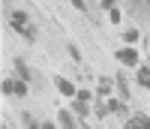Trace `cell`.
Wrapping results in <instances>:
<instances>
[{
	"label": "cell",
	"instance_id": "cell-14",
	"mask_svg": "<svg viewBox=\"0 0 150 129\" xmlns=\"http://www.w3.org/2000/svg\"><path fill=\"white\" fill-rule=\"evenodd\" d=\"M24 126H27V129H39V126H36V120L30 117V114H24Z\"/></svg>",
	"mask_w": 150,
	"mask_h": 129
},
{
	"label": "cell",
	"instance_id": "cell-17",
	"mask_svg": "<svg viewBox=\"0 0 150 129\" xmlns=\"http://www.w3.org/2000/svg\"><path fill=\"white\" fill-rule=\"evenodd\" d=\"M102 9H114V0H102Z\"/></svg>",
	"mask_w": 150,
	"mask_h": 129
},
{
	"label": "cell",
	"instance_id": "cell-7",
	"mask_svg": "<svg viewBox=\"0 0 150 129\" xmlns=\"http://www.w3.org/2000/svg\"><path fill=\"white\" fill-rule=\"evenodd\" d=\"M75 114H78V117H87V114H90V108H87L78 96H75Z\"/></svg>",
	"mask_w": 150,
	"mask_h": 129
},
{
	"label": "cell",
	"instance_id": "cell-8",
	"mask_svg": "<svg viewBox=\"0 0 150 129\" xmlns=\"http://www.w3.org/2000/svg\"><path fill=\"white\" fill-rule=\"evenodd\" d=\"M114 81H117V87H120V93H123V96H129V90H126V75L117 72V78H114Z\"/></svg>",
	"mask_w": 150,
	"mask_h": 129
},
{
	"label": "cell",
	"instance_id": "cell-18",
	"mask_svg": "<svg viewBox=\"0 0 150 129\" xmlns=\"http://www.w3.org/2000/svg\"><path fill=\"white\" fill-rule=\"evenodd\" d=\"M72 3H75V9H84V0H72Z\"/></svg>",
	"mask_w": 150,
	"mask_h": 129
},
{
	"label": "cell",
	"instance_id": "cell-9",
	"mask_svg": "<svg viewBox=\"0 0 150 129\" xmlns=\"http://www.w3.org/2000/svg\"><path fill=\"white\" fill-rule=\"evenodd\" d=\"M27 81H15V96H27Z\"/></svg>",
	"mask_w": 150,
	"mask_h": 129
},
{
	"label": "cell",
	"instance_id": "cell-13",
	"mask_svg": "<svg viewBox=\"0 0 150 129\" xmlns=\"http://www.w3.org/2000/svg\"><path fill=\"white\" fill-rule=\"evenodd\" d=\"M108 21H114V24H120V12H117V9H108Z\"/></svg>",
	"mask_w": 150,
	"mask_h": 129
},
{
	"label": "cell",
	"instance_id": "cell-12",
	"mask_svg": "<svg viewBox=\"0 0 150 129\" xmlns=\"http://www.w3.org/2000/svg\"><path fill=\"white\" fill-rule=\"evenodd\" d=\"M105 93H111V81H108V78L99 81V96H105Z\"/></svg>",
	"mask_w": 150,
	"mask_h": 129
},
{
	"label": "cell",
	"instance_id": "cell-15",
	"mask_svg": "<svg viewBox=\"0 0 150 129\" xmlns=\"http://www.w3.org/2000/svg\"><path fill=\"white\" fill-rule=\"evenodd\" d=\"M69 54H72L75 60H81V51H78V45H69Z\"/></svg>",
	"mask_w": 150,
	"mask_h": 129
},
{
	"label": "cell",
	"instance_id": "cell-4",
	"mask_svg": "<svg viewBox=\"0 0 150 129\" xmlns=\"http://www.w3.org/2000/svg\"><path fill=\"white\" fill-rule=\"evenodd\" d=\"M126 129H150V120H147V117H141V114H138V117H135V120H129V123H126Z\"/></svg>",
	"mask_w": 150,
	"mask_h": 129
},
{
	"label": "cell",
	"instance_id": "cell-11",
	"mask_svg": "<svg viewBox=\"0 0 150 129\" xmlns=\"http://www.w3.org/2000/svg\"><path fill=\"white\" fill-rule=\"evenodd\" d=\"M138 84L150 87V69H141V72H138Z\"/></svg>",
	"mask_w": 150,
	"mask_h": 129
},
{
	"label": "cell",
	"instance_id": "cell-6",
	"mask_svg": "<svg viewBox=\"0 0 150 129\" xmlns=\"http://www.w3.org/2000/svg\"><path fill=\"white\" fill-rule=\"evenodd\" d=\"M12 66H15V72H18V78H21V81H27V78H30V69L24 66V60H15Z\"/></svg>",
	"mask_w": 150,
	"mask_h": 129
},
{
	"label": "cell",
	"instance_id": "cell-10",
	"mask_svg": "<svg viewBox=\"0 0 150 129\" xmlns=\"http://www.w3.org/2000/svg\"><path fill=\"white\" fill-rule=\"evenodd\" d=\"M108 111H114V114H123V111H126V105H123V102H108Z\"/></svg>",
	"mask_w": 150,
	"mask_h": 129
},
{
	"label": "cell",
	"instance_id": "cell-16",
	"mask_svg": "<svg viewBox=\"0 0 150 129\" xmlns=\"http://www.w3.org/2000/svg\"><path fill=\"white\" fill-rule=\"evenodd\" d=\"M138 39V30H126V42H135Z\"/></svg>",
	"mask_w": 150,
	"mask_h": 129
},
{
	"label": "cell",
	"instance_id": "cell-5",
	"mask_svg": "<svg viewBox=\"0 0 150 129\" xmlns=\"http://www.w3.org/2000/svg\"><path fill=\"white\" fill-rule=\"evenodd\" d=\"M57 117H60V126H63V129H78V126H75V120H72V114H69V111H60Z\"/></svg>",
	"mask_w": 150,
	"mask_h": 129
},
{
	"label": "cell",
	"instance_id": "cell-2",
	"mask_svg": "<svg viewBox=\"0 0 150 129\" xmlns=\"http://www.w3.org/2000/svg\"><path fill=\"white\" fill-rule=\"evenodd\" d=\"M117 60L126 63V66H135V63H138V51H135V48H120L117 51Z\"/></svg>",
	"mask_w": 150,
	"mask_h": 129
},
{
	"label": "cell",
	"instance_id": "cell-19",
	"mask_svg": "<svg viewBox=\"0 0 150 129\" xmlns=\"http://www.w3.org/2000/svg\"><path fill=\"white\" fill-rule=\"evenodd\" d=\"M42 129H54V126H51V123H45V126H42Z\"/></svg>",
	"mask_w": 150,
	"mask_h": 129
},
{
	"label": "cell",
	"instance_id": "cell-1",
	"mask_svg": "<svg viewBox=\"0 0 150 129\" xmlns=\"http://www.w3.org/2000/svg\"><path fill=\"white\" fill-rule=\"evenodd\" d=\"M9 21H12V27H15V30L24 36V39H30V42L36 39V30H33V24L27 21V15H24V12H12V18H9Z\"/></svg>",
	"mask_w": 150,
	"mask_h": 129
},
{
	"label": "cell",
	"instance_id": "cell-20",
	"mask_svg": "<svg viewBox=\"0 0 150 129\" xmlns=\"http://www.w3.org/2000/svg\"><path fill=\"white\" fill-rule=\"evenodd\" d=\"M3 129H6V126H3Z\"/></svg>",
	"mask_w": 150,
	"mask_h": 129
},
{
	"label": "cell",
	"instance_id": "cell-3",
	"mask_svg": "<svg viewBox=\"0 0 150 129\" xmlns=\"http://www.w3.org/2000/svg\"><path fill=\"white\" fill-rule=\"evenodd\" d=\"M54 84H57V90H60L63 96H78V90L72 87V81H69V78H63V75H57V78H54Z\"/></svg>",
	"mask_w": 150,
	"mask_h": 129
}]
</instances>
